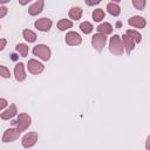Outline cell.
Segmentation results:
<instances>
[{"label":"cell","mask_w":150,"mask_h":150,"mask_svg":"<svg viewBox=\"0 0 150 150\" xmlns=\"http://www.w3.org/2000/svg\"><path fill=\"white\" fill-rule=\"evenodd\" d=\"M71 27H73V22L70 20H68V19H61L57 22V28L60 30H62V32L63 30H67V29H69Z\"/></svg>","instance_id":"obj_19"},{"label":"cell","mask_w":150,"mask_h":150,"mask_svg":"<svg viewBox=\"0 0 150 150\" xmlns=\"http://www.w3.org/2000/svg\"><path fill=\"white\" fill-rule=\"evenodd\" d=\"M14 76L15 80L19 82H22L26 79V71H25V64L22 62H19L14 67Z\"/></svg>","instance_id":"obj_11"},{"label":"cell","mask_w":150,"mask_h":150,"mask_svg":"<svg viewBox=\"0 0 150 150\" xmlns=\"http://www.w3.org/2000/svg\"><path fill=\"white\" fill-rule=\"evenodd\" d=\"M29 1H30V0H26V1H20V0H19V2H20L21 5H26V4H28Z\"/></svg>","instance_id":"obj_31"},{"label":"cell","mask_w":150,"mask_h":150,"mask_svg":"<svg viewBox=\"0 0 150 150\" xmlns=\"http://www.w3.org/2000/svg\"><path fill=\"white\" fill-rule=\"evenodd\" d=\"M82 14H83L82 8H81V7H77V6L71 7V8L69 9V13H68L69 18L73 19V20H75V21H76V20H80L81 16H82Z\"/></svg>","instance_id":"obj_17"},{"label":"cell","mask_w":150,"mask_h":150,"mask_svg":"<svg viewBox=\"0 0 150 150\" xmlns=\"http://www.w3.org/2000/svg\"><path fill=\"white\" fill-rule=\"evenodd\" d=\"M43 6H45V1H43V0H38V1H35L33 5H30V6L28 7V13H29V15L34 16V15L40 14V13L42 12V9H43Z\"/></svg>","instance_id":"obj_12"},{"label":"cell","mask_w":150,"mask_h":150,"mask_svg":"<svg viewBox=\"0 0 150 150\" xmlns=\"http://www.w3.org/2000/svg\"><path fill=\"white\" fill-rule=\"evenodd\" d=\"M0 76H2V77H5V79H9V77H11V71H9V69H8L7 67H5V66H1V64H0Z\"/></svg>","instance_id":"obj_25"},{"label":"cell","mask_w":150,"mask_h":150,"mask_svg":"<svg viewBox=\"0 0 150 150\" xmlns=\"http://www.w3.org/2000/svg\"><path fill=\"white\" fill-rule=\"evenodd\" d=\"M22 35H23V39L28 42H35V40H36V34L30 29H23Z\"/></svg>","instance_id":"obj_20"},{"label":"cell","mask_w":150,"mask_h":150,"mask_svg":"<svg viewBox=\"0 0 150 150\" xmlns=\"http://www.w3.org/2000/svg\"><path fill=\"white\" fill-rule=\"evenodd\" d=\"M86 4L87 5H89V6H91V5H97V4H100V0H95V1H86Z\"/></svg>","instance_id":"obj_29"},{"label":"cell","mask_w":150,"mask_h":150,"mask_svg":"<svg viewBox=\"0 0 150 150\" xmlns=\"http://www.w3.org/2000/svg\"><path fill=\"white\" fill-rule=\"evenodd\" d=\"M20 131L16 128H8L5 130L4 135H2V142L4 143H8V142H14L15 139H18L20 137Z\"/></svg>","instance_id":"obj_6"},{"label":"cell","mask_w":150,"mask_h":150,"mask_svg":"<svg viewBox=\"0 0 150 150\" xmlns=\"http://www.w3.org/2000/svg\"><path fill=\"white\" fill-rule=\"evenodd\" d=\"M7 45V40L6 39H0V50H2Z\"/></svg>","instance_id":"obj_28"},{"label":"cell","mask_w":150,"mask_h":150,"mask_svg":"<svg viewBox=\"0 0 150 150\" xmlns=\"http://www.w3.org/2000/svg\"><path fill=\"white\" fill-rule=\"evenodd\" d=\"M13 123L16 125V129H18L20 132H22V131H25V130L28 129V127H29L30 123H32V118H30V116H29L28 114L21 112V114H19L16 121H14Z\"/></svg>","instance_id":"obj_2"},{"label":"cell","mask_w":150,"mask_h":150,"mask_svg":"<svg viewBox=\"0 0 150 150\" xmlns=\"http://www.w3.org/2000/svg\"><path fill=\"white\" fill-rule=\"evenodd\" d=\"M7 104H8L7 100H5V98H0V110H2L4 108H6Z\"/></svg>","instance_id":"obj_27"},{"label":"cell","mask_w":150,"mask_h":150,"mask_svg":"<svg viewBox=\"0 0 150 150\" xmlns=\"http://www.w3.org/2000/svg\"><path fill=\"white\" fill-rule=\"evenodd\" d=\"M121 40H122V43H123V48H125L127 54H130L134 50V48H135V42L129 36H127L125 34L122 35V39Z\"/></svg>","instance_id":"obj_15"},{"label":"cell","mask_w":150,"mask_h":150,"mask_svg":"<svg viewBox=\"0 0 150 150\" xmlns=\"http://www.w3.org/2000/svg\"><path fill=\"white\" fill-rule=\"evenodd\" d=\"M104 16H105V14H104L103 9H101V8H97V9H95L93 12V19L96 22H101L104 19Z\"/></svg>","instance_id":"obj_22"},{"label":"cell","mask_w":150,"mask_h":150,"mask_svg":"<svg viewBox=\"0 0 150 150\" xmlns=\"http://www.w3.org/2000/svg\"><path fill=\"white\" fill-rule=\"evenodd\" d=\"M128 23L131 26V27H135V28H144L146 26V20L143 18V16H139V15H135V16H131L129 20H128Z\"/></svg>","instance_id":"obj_10"},{"label":"cell","mask_w":150,"mask_h":150,"mask_svg":"<svg viewBox=\"0 0 150 150\" xmlns=\"http://www.w3.org/2000/svg\"><path fill=\"white\" fill-rule=\"evenodd\" d=\"M132 5H134V7H135L136 9L142 11V9H144L146 2H145L144 0H134V1H132Z\"/></svg>","instance_id":"obj_24"},{"label":"cell","mask_w":150,"mask_h":150,"mask_svg":"<svg viewBox=\"0 0 150 150\" xmlns=\"http://www.w3.org/2000/svg\"><path fill=\"white\" fill-rule=\"evenodd\" d=\"M80 29H81L82 33H84V34H90V33L93 32L94 27H93V25H91L90 22L84 21V22H82V23L80 25Z\"/></svg>","instance_id":"obj_23"},{"label":"cell","mask_w":150,"mask_h":150,"mask_svg":"<svg viewBox=\"0 0 150 150\" xmlns=\"http://www.w3.org/2000/svg\"><path fill=\"white\" fill-rule=\"evenodd\" d=\"M105 43H107V36H105V35H103V34H101V33H96V34L93 35V38H91V46H93L97 52L101 53V52L103 50Z\"/></svg>","instance_id":"obj_4"},{"label":"cell","mask_w":150,"mask_h":150,"mask_svg":"<svg viewBox=\"0 0 150 150\" xmlns=\"http://www.w3.org/2000/svg\"><path fill=\"white\" fill-rule=\"evenodd\" d=\"M149 141H150V136L146 137V150H150V148H149Z\"/></svg>","instance_id":"obj_30"},{"label":"cell","mask_w":150,"mask_h":150,"mask_svg":"<svg viewBox=\"0 0 150 150\" xmlns=\"http://www.w3.org/2000/svg\"><path fill=\"white\" fill-rule=\"evenodd\" d=\"M52 25H53V21L49 19V18H41V19H38L34 23L35 28L40 32H48L50 28H52Z\"/></svg>","instance_id":"obj_8"},{"label":"cell","mask_w":150,"mask_h":150,"mask_svg":"<svg viewBox=\"0 0 150 150\" xmlns=\"http://www.w3.org/2000/svg\"><path fill=\"white\" fill-rule=\"evenodd\" d=\"M11 0H0V5L1 4H7V2H9Z\"/></svg>","instance_id":"obj_32"},{"label":"cell","mask_w":150,"mask_h":150,"mask_svg":"<svg viewBox=\"0 0 150 150\" xmlns=\"http://www.w3.org/2000/svg\"><path fill=\"white\" fill-rule=\"evenodd\" d=\"M0 28H1V26H0Z\"/></svg>","instance_id":"obj_33"},{"label":"cell","mask_w":150,"mask_h":150,"mask_svg":"<svg viewBox=\"0 0 150 150\" xmlns=\"http://www.w3.org/2000/svg\"><path fill=\"white\" fill-rule=\"evenodd\" d=\"M109 50L110 53H112L114 55H122L124 53V48H123V43L121 40L120 35H112L110 38L109 41Z\"/></svg>","instance_id":"obj_1"},{"label":"cell","mask_w":150,"mask_h":150,"mask_svg":"<svg viewBox=\"0 0 150 150\" xmlns=\"http://www.w3.org/2000/svg\"><path fill=\"white\" fill-rule=\"evenodd\" d=\"M33 54L38 57H40L41 60L43 61H48L50 59V55H52V52H50V48L47 46V45H36L34 48H33Z\"/></svg>","instance_id":"obj_3"},{"label":"cell","mask_w":150,"mask_h":150,"mask_svg":"<svg viewBox=\"0 0 150 150\" xmlns=\"http://www.w3.org/2000/svg\"><path fill=\"white\" fill-rule=\"evenodd\" d=\"M107 11L110 15L112 16H118L121 13V7L118 6V0L117 1H110L107 5Z\"/></svg>","instance_id":"obj_13"},{"label":"cell","mask_w":150,"mask_h":150,"mask_svg":"<svg viewBox=\"0 0 150 150\" xmlns=\"http://www.w3.org/2000/svg\"><path fill=\"white\" fill-rule=\"evenodd\" d=\"M125 35L129 36L135 43H139V42L142 41V36H141V34H139L137 30H135V29H128L127 33H125Z\"/></svg>","instance_id":"obj_18"},{"label":"cell","mask_w":150,"mask_h":150,"mask_svg":"<svg viewBox=\"0 0 150 150\" xmlns=\"http://www.w3.org/2000/svg\"><path fill=\"white\" fill-rule=\"evenodd\" d=\"M7 12H8V9H7L6 7L0 6V19H1V18H4V16L7 14Z\"/></svg>","instance_id":"obj_26"},{"label":"cell","mask_w":150,"mask_h":150,"mask_svg":"<svg viewBox=\"0 0 150 150\" xmlns=\"http://www.w3.org/2000/svg\"><path fill=\"white\" fill-rule=\"evenodd\" d=\"M16 112H18V109H16V105L15 104H9V107L4 111V112H1V118L2 120H9V118H12V117H14L15 115H16Z\"/></svg>","instance_id":"obj_14"},{"label":"cell","mask_w":150,"mask_h":150,"mask_svg":"<svg viewBox=\"0 0 150 150\" xmlns=\"http://www.w3.org/2000/svg\"><path fill=\"white\" fill-rule=\"evenodd\" d=\"M15 50H16L22 57H26V56L28 55V52H29L28 46L25 45V43H18V45L15 46Z\"/></svg>","instance_id":"obj_21"},{"label":"cell","mask_w":150,"mask_h":150,"mask_svg":"<svg viewBox=\"0 0 150 150\" xmlns=\"http://www.w3.org/2000/svg\"><path fill=\"white\" fill-rule=\"evenodd\" d=\"M66 43L68 46H77L82 42V38L76 32H68L66 34Z\"/></svg>","instance_id":"obj_9"},{"label":"cell","mask_w":150,"mask_h":150,"mask_svg":"<svg viewBox=\"0 0 150 150\" xmlns=\"http://www.w3.org/2000/svg\"><path fill=\"white\" fill-rule=\"evenodd\" d=\"M27 68H28V71H29L30 74H33V75H39V74H41V73L43 71L45 66H43L41 62H39L38 60L30 59V60L28 61Z\"/></svg>","instance_id":"obj_7"},{"label":"cell","mask_w":150,"mask_h":150,"mask_svg":"<svg viewBox=\"0 0 150 150\" xmlns=\"http://www.w3.org/2000/svg\"><path fill=\"white\" fill-rule=\"evenodd\" d=\"M97 32L98 33H101V34H103V35H108V34H111L112 33V26L109 23V22H102V23H100L98 26H97Z\"/></svg>","instance_id":"obj_16"},{"label":"cell","mask_w":150,"mask_h":150,"mask_svg":"<svg viewBox=\"0 0 150 150\" xmlns=\"http://www.w3.org/2000/svg\"><path fill=\"white\" fill-rule=\"evenodd\" d=\"M38 138H39V135H38V132H35V131H32V132L26 134V135L22 137V141H21L22 146L26 148V149L34 146V145L36 144V142H38Z\"/></svg>","instance_id":"obj_5"}]
</instances>
